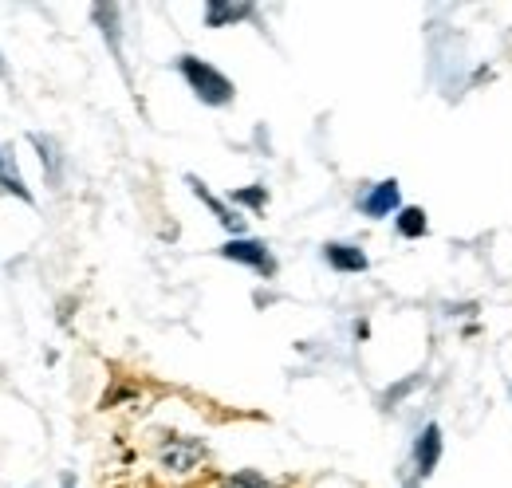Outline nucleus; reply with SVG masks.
Wrapping results in <instances>:
<instances>
[{"label":"nucleus","instance_id":"nucleus-1","mask_svg":"<svg viewBox=\"0 0 512 488\" xmlns=\"http://www.w3.org/2000/svg\"><path fill=\"white\" fill-rule=\"evenodd\" d=\"M178 67V75L186 79V87L193 91V99L201 103V107H229L233 99H237V83L221 71V67H213L209 60H201V56H178L174 60Z\"/></svg>","mask_w":512,"mask_h":488},{"label":"nucleus","instance_id":"nucleus-2","mask_svg":"<svg viewBox=\"0 0 512 488\" xmlns=\"http://www.w3.org/2000/svg\"><path fill=\"white\" fill-rule=\"evenodd\" d=\"M154 457H158V469L166 477H193L205 461H209V441L205 437H193V433H162L158 445H154Z\"/></svg>","mask_w":512,"mask_h":488},{"label":"nucleus","instance_id":"nucleus-3","mask_svg":"<svg viewBox=\"0 0 512 488\" xmlns=\"http://www.w3.org/2000/svg\"><path fill=\"white\" fill-rule=\"evenodd\" d=\"M217 256H221V260H229V264L253 268L260 280H276V272H280V264H276L272 248L260 241V237H233V241H225L221 248H217Z\"/></svg>","mask_w":512,"mask_h":488},{"label":"nucleus","instance_id":"nucleus-4","mask_svg":"<svg viewBox=\"0 0 512 488\" xmlns=\"http://www.w3.org/2000/svg\"><path fill=\"white\" fill-rule=\"evenodd\" d=\"M442 453H446V437H442V426L438 422H422L414 441H410V473L418 481H430L442 465Z\"/></svg>","mask_w":512,"mask_h":488},{"label":"nucleus","instance_id":"nucleus-5","mask_svg":"<svg viewBox=\"0 0 512 488\" xmlns=\"http://www.w3.org/2000/svg\"><path fill=\"white\" fill-rule=\"evenodd\" d=\"M406 201H402V185L398 178H383V182H371L363 185L359 193H355V209L367 217V221H386V217H398V209H402Z\"/></svg>","mask_w":512,"mask_h":488},{"label":"nucleus","instance_id":"nucleus-6","mask_svg":"<svg viewBox=\"0 0 512 488\" xmlns=\"http://www.w3.org/2000/svg\"><path fill=\"white\" fill-rule=\"evenodd\" d=\"M186 185H190L193 197H197V201H201V205H205V209L217 217V225L229 233V241H233V237H249V221L241 217V209H233L229 201H221V197H217L209 185L201 182L197 174H186Z\"/></svg>","mask_w":512,"mask_h":488},{"label":"nucleus","instance_id":"nucleus-7","mask_svg":"<svg viewBox=\"0 0 512 488\" xmlns=\"http://www.w3.org/2000/svg\"><path fill=\"white\" fill-rule=\"evenodd\" d=\"M323 264L331 268V272H339V276H363L367 268H371V256H367V248L355 241H327L320 248Z\"/></svg>","mask_w":512,"mask_h":488},{"label":"nucleus","instance_id":"nucleus-8","mask_svg":"<svg viewBox=\"0 0 512 488\" xmlns=\"http://www.w3.org/2000/svg\"><path fill=\"white\" fill-rule=\"evenodd\" d=\"M91 20L99 24V32H103L111 56L119 63V71L127 75V60H123V8L119 4H91Z\"/></svg>","mask_w":512,"mask_h":488},{"label":"nucleus","instance_id":"nucleus-9","mask_svg":"<svg viewBox=\"0 0 512 488\" xmlns=\"http://www.w3.org/2000/svg\"><path fill=\"white\" fill-rule=\"evenodd\" d=\"M253 16H256V4H249V0H205V8H201L205 28H213V32L233 28L241 20H253Z\"/></svg>","mask_w":512,"mask_h":488},{"label":"nucleus","instance_id":"nucleus-10","mask_svg":"<svg viewBox=\"0 0 512 488\" xmlns=\"http://www.w3.org/2000/svg\"><path fill=\"white\" fill-rule=\"evenodd\" d=\"M28 142H32V150H36L40 166H44V182L52 185V189H60V185H64V170H67V158H64V150H60V142H56L52 134H40V130H32Z\"/></svg>","mask_w":512,"mask_h":488},{"label":"nucleus","instance_id":"nucleus-11","mask_svg":"<svg viewBox=\"0 0 512 488\" xmlns=\"http://www.w3.org/2000/svg\"><path fill=\"white\" fill-rule=\"evenodd\" d=\"M0 193H12V197H20L24 205H36V193L28 189L24 174H20V162H16V146H12V142L0 146Z\"/></svg>","mask_w":512,"mask_h":488},{"label":"nucleus","instance_id":"nucleus-12","mask_svg":"<svg viewBox=\"0 0 512 488\" xmlns=\"http://www.w3.org/2000/svg\"><path fill=\"white\" fill-rule=\"evenodd\" d=\"M394 233H398L402 241H422V237H430V213H426L422 205H402L398 217H394Z\"/></svg>","mask_w":512,"mask_h":488},{"label":"nucleus","instance_id":"nucleus-13","mask_svg":"<svg viewBox=\"0 0 512 488\" xmlns=\"http://www.w3.org/2000/svg\"><path fill=\"white\" fill-rule=\"evenodd\" d=\"M213 488H284V485L272 481V477H264L260 469H233V473L213 477Z\"/></svg>","mask_w":512,"mask_h":488},{"label":"nucleus","instance_id":"nucleus-14","mask_svg":"<svg viewBox=\"0 0 512 488\" xmlns=\"http://www.w3.org/2000/svg\"><path fill=\"white\" fill-rule=\"evenodd\" d=\"M229 205L233 209H245V213H264L268 209V185L256 182V185H241L229 193Z\"/></svg>","mask_w":512,"mask_h":488},{"label":"nucleus","instance_id":"nucleus-15","mask_svg":"<svg viewBox=\"0 0 512 488\" xmlns=\"http://www.w3.org/2000/svg\"><path fill=\"white\" fill-rule=\"evenodd\" d=\"M422 382H426V374H422V370H418V374H406L402 382L386 386L383 398H379V406H383V410H394V406H398V402H406V398H410V394H414V390H418Z\"/></svg>","mask_w":512,"mask_h":488},{"label":"nucleus","instance_id":"nucleus-16","mask_svg":"<svg viewBox=\"0 0 512 488\" xmlns=\"http://www.w3.org/2000/svg\"><path fill=\"white\" fill-rule=\"evenodd\" d=\"M134 398H138L134 386H115V390L103 394V410H111V406H119V402H134Z\"/></svg>","mask_w":512,"mask_h":488},{"label":"nucleus","instance_id":"nucleus-17","mask_svg":"<svg viewBox=\"0 0 512 488\" xmlns=\"http://www.w3.org/2000/svg\"><path fill=\"white\" fill-rule=\"evenodd\" d=\"M355 339H359V343L371 339V323H367V319H355Z\"/></svg>","mask_w":512,"mask_h":488},{"label":"nucleus","instance_id":"nucleus-18","mask_svg":"<svg viewBox=\"0 0 512 488\" xmlns=\"http://www.w3.org/2000/svg\"><path fill=\"white\" fill-rule=\"evenodd\" d=\"M449 315H453V319H457V315H477V304H453Z\"/></svg>","mask_w":512,"mask_h":488},{"label":"nucleus","instance_id":"nucleus-19","mask_svg":"<svg viewBox=\"0 0 512 488\" xmlns=\"http://www.w3.org/2000/svg\"><path fill=\"white\" fill-rule=\"evenodd\" d=\"M402 488H422V481H418L414 473H406V477H402Z\"/></svg>","mask_w":512,"mask_h":488},{"label":"nucleus","instance_id":"nucleus-20","mask_svg":"<svg viewBox=\"0 0 512 488\" xmlns=\"http://www.w3.org/2000/svg\"><path fill=\"white\" fill-rule=\"evenodd\" d=\"M60 488H79V485H75V477H71V473H64V477H60Z\"/></svg>","mask_w":512,"mask_h":488},{"label":"nucleus","instance_id":"nucleus-21","mask_svg":"<svg viewBox=\"0 0 512 488\" xmlns=\"http://www.w3.org/2000/svg\"><path fill=\"white\" fill-rule=\"evenodd\" d=\"M0 75H4V56H0Z\"/></svg>","mask_w":512,"mask_h":488},{"label":"nucleus","instance_id":"nucleus-22","mask_svg":"<svg viewBox=\"0 0 512 488\" xmlns=\"http://www.w3.org/2000/svg\"><path fill=\"white\" fill-rule=\"evenodd\" d=\"M509 398H512V386H509Z\"/></svg>","mask_w":512,"mask_h":488}]
</instances>
